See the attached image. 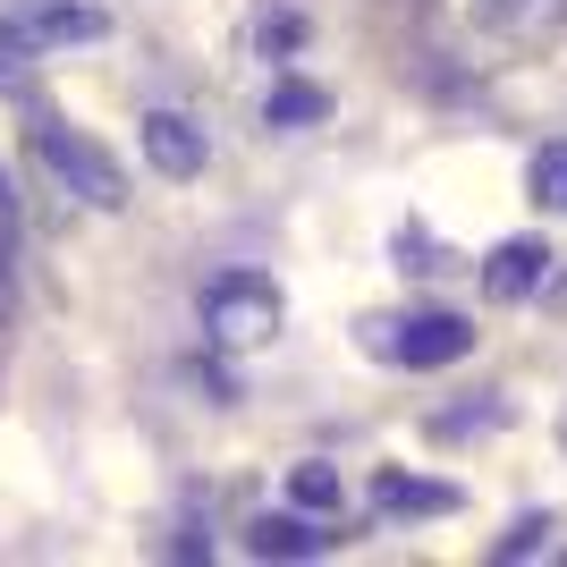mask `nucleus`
<instances>
[{"instance_id":"4468645a","label":"nucleus","mask_w":567,"mask_h":567,"mask_svg":"<svg viewBox=\"0 0 567 567\" xmlns=\"http://www.w3.org/2000/svg\"><path fill=\"white\" fill-rule=\"evenodd\" d=\"M306 43V18L297 9H262V51H297Z\"/></svg>"},{"instance_id":"f257e3e1","label":"nucleus","mask_w":567,"mask_h":567,"mask_svg":"<svg viewBox=\"0 0 567 567\" xmlns=\"http://www.w3.org/2000/svg\"><path fill=\"white\" fill-rule=\"evenodd\" d=\"M364 348L381 355V364H406V373H441V364H466L474 355V322L450 306L432 313H373L364 322Z\"/></svg>"},{"instance_id":"f8f14e48","label":"nucleus","mask_w":567,"mask_h":567,"mask_svg":"<svg viewBox=\"0 0 567 567\" xmlns=\"http://www.w3.org/2000/svg\"><path fill=\"white\" fill-rule=\"evenodd\" d=\"M525 187H534V204L567 213V144H543V153H534V169H525Z\"/></svg>"},{"instance_id":"9d476101","label":"nucleus","mask_w":567,"mask_h":567,"mask_svg":"<svg viewBox=\"0 0 567 567\" xmlns=\"http://www.w3.org/2000/svg\"><path fill=\"white\" fill-rule=\"evenodd\" d=\"M288 508H313V517H331V508H339V466H322V457L288 466Z\"/></svg>"},{"instance_id":"ddd939ff","label":"nucleus","mask_w":567,"mask_h":567,"mask_svg":"<svg viewBox=\"0 0 567 567\" xmlns=\"http://www.w3.org/2000/svg\"><path fill=\"white\" fill-rule=\"evenodd\" d=\"M18 213H0V322H9V306H18Z\"/></svg>"},{"instance_id":"7ed1b4c3","label":"nucleus","mask_w":567,"mask_h":567,"mask_svg":"<svg viewBox=\"0 0 567 567\" xmlns=\"http://www.w3.org/2000/svg\"><path fill=\"white\" fill-rule=\"evenodd\" d=\"M280 280L271 271H220L204 280V331L213 348H262V339H280Z\"/></svg>"},{"instance_id":"f03ea898","label":"nucleus","mask_w":567,"mask_h":567,"mask_svg":"<svg viewBox=\"0 0 567 567\" xmlns=\"http://www.w3.org/2000/svg\"><path fill=\"white\" fill-rule=\"evenodd\" d=\"M34 162H43L76 204H94V213H118V204H127V169H118L85 127H69V118H34Z\"/></svg>"},{"instance_id":"1a4fd4ad","label":"nucleus","mask_w":567,"mask_h":567,"mask_svg":"<svg viewBox=\"0 0 567 567\" xmlns=\"http://www.w3.org/2000/svg\"><path fill=\"white\" fill-rule=\"evenodd\" d=\"M331 118V94L313 85V76H280L271 94H262V127H322Z\"/></svg>"},{"instance_id":"39448f33","label":"nucleus","mask_w":567,"mask_h":567,"mask_svg":"<svg viewBox=\"0 0 567 567\" xmlns=\"http://www.w3.org/2000/svg\"><path fill=\"white\" fill-rule=\"evenodd\" d=\"M144 162L162 178H204V127L187 111H144Z\"/></svg>"},{"instance_id":"2eb2a0df","label":"nucleus","mask_w":567,"mask_h":567,"mask_svg":"<svg viewBox=\"0 0 567 567\" xmlns=\"http://www.w3.org/2000/svg\"><path fill=\"white\" fill-rule=\"evenodd\" d=\"M559 441H567V432H559Z\"/></svg>"},{"instance_id":"6e6552de","label":"nucleus","mask_w":567,"mask_h":567,"mask_svg":"<svg viewBox=\"0 0 567 567\" xmlns=\"http://www.w3.org/2000/svg\"><path fill=\"white\" fill-rule=\"evenodd\" d=\"M25 34H34V51H51V43H94V34H111V18H102L94 0H43V9H25Z\"/></svg>"},{"instance_id":"9b49d317","label":"nucleus","mask_w":567,"mask_h":567,"mask_svg":"<svg viewBox=\"0 0 567 567\" xmlns=\"http://www.w3.org/2000/svg\"><path fill=\"white\" fill-rule=\"evenodd\" d=\"M550 534H559V525H550L543 508H534V517H517V525H508V534L492 543V559H499V567H508V559H543V550H550Z\"/></svg>"},{"instance_id":"20e7f679","label":"nucleus","mask_w":567,"mask_h":567,"mask_svg":"<svg viewBox=\"0 0 567 567\" xmlns=\"http://www.w3.org/2000/svg\"><path fill=\"white\" fill-rule=\"evenodd\" d=\"M339 534L313 508H271V517H255L246 525V559H322Z\"/></svg>"},{"instance_id":"423d86ee","label":"nucleus","mask_w":567,"mask_h":567,"mask_svg":"<svg viewBox=\"0 0 567 567\" xmlns=\"http://www.w3.org/2000/svg\"><path fill=\"white\" fill-rule=\"evenodd\" d=\"M373 508H381V517H450V508H457V483H432V474L381 466V474H373Z\"/></svg>"},{"instance_id":"0eeeda50","label":"nucleus","mask_w":567,"mask_h":567,"mask_svg":"<svg viewBox=\"0 0 567 567\" xmlns=\"http://www.w3.org/2000/svg\"><path fill=\"white\" fill-rule=\"evenodd\" d=\"M543 262H550L543 237H508V246H492V262H483L492 306H517V297H534V288H543Z\"/></svg>"}]
</instances>
